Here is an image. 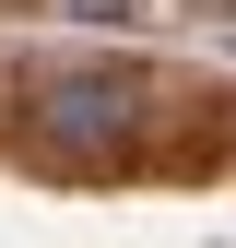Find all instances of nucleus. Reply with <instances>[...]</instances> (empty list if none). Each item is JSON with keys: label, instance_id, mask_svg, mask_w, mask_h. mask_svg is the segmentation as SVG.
Instances as JSON below:
<instances>
[{"label": "nucleus", "instance_id": "1", "mask_svg": "<svg viewBox=\"0 0 236 248\" xmlns=\"http://www.w3.org/2000/svg\"><path fill=\"white\" fill-rule=\"evenodd\" d=\"M154 130V83L142 71H47L24 107V154L47 177H130Z\"/></svg>", "mask_w": 236, "mask_h": 248}, {"label": "nucleus", "instance_id": "2", "mask_svg": "<svg viewBox=\"0 0 236 248\" xmlns=\"http://www.w3.org/2000/svg\"><path fill=\"white\" fill-rule=\"evenodd\" d=\"M59 12H83V24H118V12H130V0H59Z\"/></svg>", "mask_w": 236, "mask_h": 248}]
</instances>
